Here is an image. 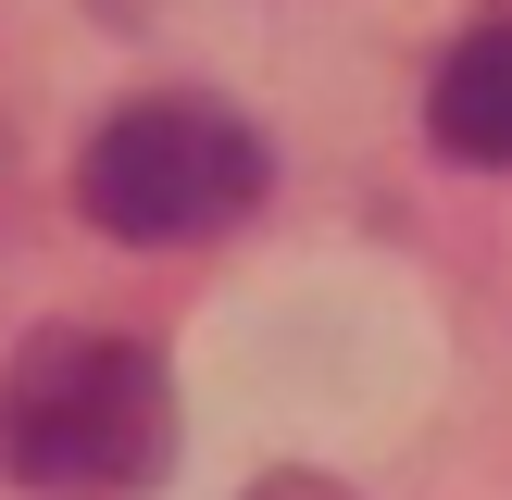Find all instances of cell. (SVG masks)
Listing matches in <instances>:
<instances>
[{"label":"cell","instance_id":"6da1fadb","mask_svg":"<svg viewBox=\"0 0 512 500\" xmlns=\"http://www.w3.org/2000/svg\"><path fill=\"white\" fill-rule=\"evenodd\" d=\"M0 463L50 500H138L175 475V375L150 338L38 325L0 363Z\"/></svg>","mask_w":512,"mask_h":500},{"label":"cell","instance_id":"7a4b0ae2","mask_svg":"<svg viewBox=\"0 0 512 500\" xmlns=\"http://www.w3.org/2000/svg\"><path fill=\"white\" fill-rule=\"evenodd\" d=\"M263 138L225 100H125L75 163V213L125 250H175V238H225L263 200Z\"/></svg>","mask_w":512,"mask_h":500},{"label":"cell","instance_id":"3957f363","mask_svg":"<svg viewBox=\"0 0 512 500\" xmlns=\"http://www.w3.org/2000/svg\"><path fill=\"white\" fill-rule=\"evenodd\" d=\"M425 138H438L450 163H475V175H512V13L475 25V38L438 63V88H425Z\"/></svg>","mask_w":512,"mask_h":500},{"label":"cell","instance_id":"277c9868","mask_svg":"<svg viewBox=\"0 0 512 500\" xmlns=\"http://www.w3.org/2000/svg\"><path fill=\"white\" fill-rule=\"evenodd\" d=\"M250 500H350V488H338V475H263Z\"/></svg>","mask_w":512,"mask_h":500}]
</instances>
